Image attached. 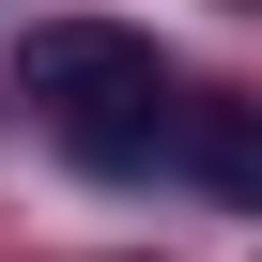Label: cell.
I'll return each mask as SVG.
<instances>
[{
  "instance_id": "1",
  "label": "cell",
  "mask_w": 262,
  "mask_h": 262,
  "mask_svg": "<svg viewBox=\"0 0 262 262\" xmlns=\"http://www.w3.org/2000/svg\"><path fill=\"white\" fill-rule=\"evenodd\" d=\"M16 93L62 123V155L77 170H139L155 139H170V62H155V31H123V16H47L31 47H16Z\"/></svg>"
},
{
  "instance_id": "2",
  "label": "cell",
  "mask_w": 262,
  "mask_h": 262,
  "mask_svg": "<svg viewBox=\"0 0 262 262\" xmlns=\"http://www.w3.org/2000/svg\"><path fill=\"white\" fill-rule=\"evenodd\" d=\"M155 155H170V170H201L216 201H247V216H262V93H201V77H185Z\"/></svg>"
}]
</instances>
